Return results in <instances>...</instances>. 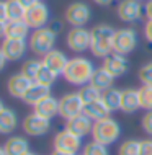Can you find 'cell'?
<instances>
[{
  "mask_svg": "<svg viewBox=\"0 0 152 155\" xmlns=\"http://www.w3.org/2000/svg\"><path fill=\"white\" fill-rule=\"evenodd\" d=\"M93 72H95V65L90 59H87L83 56H75L72 59H69V64H67L62 77L70 85L83 87L90 83Z\"/></svg>",
  "mask_w": 152,
  "mask_h": 155,
  "instance_id": "obj_1",
  "label": "cell"
},
{
  "mask_svg": "<svg viewBox=\"0 0 152 155\" xmlns=\"http://www.w3.org/2000/svg\"><path fill=\"white\" fill-rule=\"evenodd\" d=\"M115 28L110 25H96L90 30L92 33V43H90V52L95 57L105 59L106 56L113 52V36H115Z\"/></svg>",
  "mask_w": 152,
  "mask_h": 155,
  "instance_id": "obj_2",
  "label": "cell"
},
{
  "mask_svg": "<svg viewBox=\"0 0 152 155\" xmlns=\"http://www.w3.org/2000/svg\"><path fill=\"white\" fill-rule=\"evenodd\" d=\"M92 137H93V140L103 145L116 144L121 137V124L111 116L95 121L93 129H92Z\"/></svg>",
  "mask_w": 152,
  "mask_h": 155,
  "instance_id": "obj_3",
  "label": "cell"
},
{
  "mask_svg": "<svg viewBox=\"0 0 152 155\" xmlns=\"http://www.w3.org/2000/svg\"><path fill=\"white\" fill-rule=\"evenodd\" d=\"M28 44L33 54L36 56L44 57L48 52H51L52 49H56V43H57V35L51 30L49 26L44 28H38L31 33V36L28 38Z\"/></svg>",
  "mask_w": 152,
  "mask_h": 155,
  "instance_id": "obj_4",
  "label": "cell"
},
{
  "mask_svg": "<svg viewBox=\"0 0 152 155\" xmlns=\"http://www.w3.org/2000/svg\"><path fill=\"white\" fill-rule=\"evenodd\" d=\"M137 31L134 28H121L113 36V52L128 56L137 48Z\"/></svg>",
  "mask_w": 152,
  "mask_h": 155,
  "instance_id": "obj_5",
  "label": "cell"
},
{
  "mask_svg": "<svg viewBox=\"0 0 152 155\" xmlns=\"http://www.w3.org/2000/svg\"><path fill=\"white\" fill-rule=\"evenodd\" d=\"M83 100L80 98L79 91H72V93H66L59 98V116L62 119L69 121L75 118V116L83 113Z\"/></svg>",
  "mask_w": 152,
  "mask_h": 155,
  "instance_id": "obj_6",
  "label": "cell"
},
{
  "mask_svg": "<svg viewBox=\"0 0 152 155\" xmlns=\"http://www.w3.org/2000/svg\"><path fill=\"white\" fill-rule=\"evenodd\" d=\"M92 43V33L85 26H74L70 28L66 36V44L72 52H85L90 49Z\"/></svg>",
  "mask_w": 152,
  "mask_h": 155,
  "instance_id": "obj_7",
  "label": "cell"
},
{
  "mask_svg": "<svg viewBox=\"0 0 152 155\" xmlns=\"http://www.w3.org/2000/svg\"><path fill=\"white\" fill-rule=\"evenodd\" d=\"M64 20L70 26H87L92 20V8L85 2H72L64 12Z\"/></svg>",
  "mask_w": 152,
  "mask_h": 155,
  "instance_id": "obj_8",
  "label": "cell"
},
{
  "mask_svg": "<svg viewBox=\"0 0 152 155\" xmlns=\"http://www.w3.org/2000/svg\"><path fill=\"white\" fill-rule=\"evenodd\" d=\"M116 15L123 23H137L144 16V5L139 0H121L116 7Z\"/></svg>",
  "mask_w": 152,
  "mask_h": 155,
  "instance_id": "obj_9",
  "label": "cell"
},
{
  "mask_svg": "<svg viewBox=\"0 0 152 155\" xmlns=\"http://www.w3.org/2000/svg\"><path fill=\"white\" fill-rule=\"evenodd\" d=\"M49 8L44 2H38L33 7L26 8V15H25V21L31 30H38V28H44L49 23Z\"/></svg>",
  "mask_w": 152,
  "mask_h": 155,
  "instance_id": "obj_10",
  "label": "cell"
},
{
  "mask_svg": "<svg viewBox=\"0 0 152 155\" xmlns=\"http://www.w3.org/2000/svg\"><path fill=\"white\" fill-rule=\"evenodd\" d=\"M22 129L25 131L26 136L41 137V136H44V134L49 132V129H51V119L41 118L39 114H36V113H31V114H28L26 118L23 119Z\"/></svg>",
  "mask_w": 152,
  "mask_h": 155,
  "instance_id": "obj_11",
  "label": "cell"
},
{
  "mask_svg": "<svg viewBox=\"0 0 152 155\" xmlns=\"http://www.w3.org/2000/svg\"><path fill=\"white\" fill-rule=\"evenodd\" d=\"M54 149L57 150H64V152H70V153H77L80 147H82V137L75 136L74 132H70L69 129H62L54 136Z\"/></svg>",
  "mask_w": 152,
  "mask_h": 155,
  "instance_id": "obj_12",
  "label": "cell"
},
{
  "mask_svg": "<svg viewBox=\"0 0 152 155\" xmlns=\"http://www.w3.org/2000/svg\"><path fill=\"white\" fill-rule=\"evenodd\" d=\"M0 49L5 54L8 62H16L20 59H23V56L26 54L29 49V44L26 39H13V38H5L2 39Z\"/></svg>",
  "mask_w": 152,
  "mask_h": 155,
  "instance_id": "obj_13",
  "label": "cell"
},
{
  "mask_svg": "<svg viewBox=\"0 0 152 155\" xmlns=\"http://www.w3.org/2000/svg\"><path fill=\"white\" fill-rule=\"evenodd\" d=\"M106 72H110L115 78L118 77H123V75L129 70V61L126 59V56L123 54H116V52H111L110 56H106L103 59V64H101Z\"/></svg>",
  "mask_w": 152,
  "mask_h": 155,
  "instance_id": "obj_14",
  "label": "cell"
},
{
  "mask_svg": "<svg viewBox=\"0 0 152 155\" xmlns=\"http://www.w3.org/2000/svg\"><path fill=\"white\" fill-rule=\"evenodd\" d=\"M31 83L33 82L25 77L22 72H16L7 80V91L10 93V96H13V98L23 100V96L26 95V91H28L29 87H31Z\"/></svg>",
  "mask_w": 152,
  "mask_h": 155,
  "instance_id": "obj_15",
  "label": "cell"
},
{
  "mask_svg": "<svg viewBox=\"0 0 152 155\" xmlns=\"http://www.w3.org/2000/svg\"><path fill=\"white\" fill-rule=\"evenodd\" d=\"M66 129H69L70 132H74L75 136L79 137H85L88 134H92V129H93V121L90 118H87L85 114H79L75 116V118L66 121Z\"/></svg>",
  "mask_w": 152,
  "mask_h": 155,
  "instance_id": "obj_16",
  "label": "cell"
},
{
  "mask_svg": "<svg viewBox=\"0 0 152 155\" xmlns=\"http://www.w3.org/2000/svg\"><path fill=\"white\" fill-rule=\"evenodd\" d=\"M43 64L46 67H49L51 70H54L57 75H62L67 64H69V57L62 51H59V49H52L43 57Z\"/></svg>",
  "mask_w": 152,
  "mask_h": 155,
  "instance_id": "obj_17",
  "label": "cell"
},
{
  "mask_svg": "<svg viewBox=\"0 0 152 155\" xmlns=\"http://www.w3.org/2000/svg\"><path fill=\"white\" fill-rule=\"evenodd\" d=\"M139 110H141L139 88H124L121 96V111L124 114H134Z\"/></svg>",
  "mask_w": 152,
  "mask_h": 155,
  "instance_id": "obj_18",
  "label": "cell"
},
{
  "mask_svg": "<svg viewBox=\"0 0 152 155\" xmlns=\"http://www.w3.org/2000/svg\"><path fill=\"white\" fill-rule=\"evenodd\" d=\"M33 113L39 114L41 118L52 119L54 116L59 114V100L51 95V96H48V98L41 100L38 104H35V106H33Z\"/></svg>",
  "mask_w": 152,
  "mask_h": 155,
  "instance_id": "obj_19",
  "label": "cell"
},
{
  "mask_svg": "<svg viewBox=\"0 0 152 155\" xmlns=\"http://www.w3.org/2000/svg\"><path fill=\"white\" fill-rule=\"evenodd\" d=\"M51 96V87H46V85H41V83H36L33 82L31 87L28 88L26 95L23 96V101L29 104V106H35L41 101V100L48 98Z\"/></svg>",
  "mask_w": 152,
  "mask_h": 155,
  "instance_id": "obj_20",
  "label": "cell"
},
{
  "mask_svg": "<svg viewBox=\"0 0 152 155\" xmlns=\"http://www.w3.org/2000/svg\"><path fill=\"white\" fill-rule=\"evenodd\" d=\"M29 30L28 23L25 20H8L5 38H13V39H28Z\"/></svg>",
  "mask_w": 152,
  "mask_h": 155,
  "instance_id": "obj_21",
  "label": "cell"
},
{
  "mask_svg": "<svg viewBox=\"0 0 152 155\" xmlns=\"http://www.w3.org/2000/svg\"><path fill=\"white\" fill-rule=\"evenodd\" d=\"M3 149H5L7 155H23L29 150V142L23 136H12L5 140Z\"/></svg>",
  "mask_w": 152,
  "mask_h": 155,
  "instance_id": "obj_22",
  "label": "cell"
},
{
  "mask_svg": "<svg viewBox=\"0 0 152 155\" xmlns=\"http://www.w3.org/2000/svg\"><path fill=\"white\" fill-rule=\"evenodd\" d=\"M18 126V116L12 108H3L0 113V134H12Z\"/></svg>",
  "mask_w": 152,
  "mask_h": 155,
  "instance_id": "obj_23",
  "label": "cell"
},
{
  "mask_svg": "<svg viewBox=\"0 0 152 155\" xmlns=\"http://www.w3.org/2000/svg\"><path fill=\"white\" fill-rule=\"evenodd\" d=\"M121 96H123V90L111 87V88L103 91V95H101V101L105 103V106L108 108L110 113L121 111Z\"/></svg>",
  "mask_w": 152,
  "mask_h": 155,
  "instance_id": "obj_24",
  "label": "cell"
},
{
  "mask_svg": "<svg viewBox=\"0 0 152 155\" xmlns=\"http://www.w3.org/2000/svg\"><path fill=\"white\" fill-rule=\"evenodd\" d=\"M113 83H115V77L110 72H106L103 67L95 69L93 77H92V80H90V85H93L95 88H98L100 91H105V90L111 88Z\"/></svg>",
  "mask_w": 152,
  "mask_h": 155,
  "instance_id": "obj_25",
  "label": "cell"
},
{
  "mask_svg": "<svg viewBox=\"0 0 152 155\" xmlns=\"http://www.w3.org/2000/svg\"><path fill=\"white\" fill-rule=\"evenodd\" d=\"M83 114L95 123V121L108 118L110 111H108V108L105 106V103L101 101V100H98V101H93V103H87L85 106H83Z\"/></svg>",
  "mask_w": 152,
  "mask_h": 155,
  "instance_id": "obj_26",
  "label": "cell"
},
{
  "mask_svg": "<svg viewBox=\"0 0 152 155\" xmlns=\"http://www.w3.org/2000/svg\"><path fill=\"white\" fill-rule=\"evenodd\" d=\"M41 65H43V61L28 59V61L23 62L22 70H20V72H22L26 78H29L31 82H35L36 77H38V72H39V69H41Z\"/></svg>",
  "mask_w": 152,
  "mask_h": 155,
  "instance_id": "obj_27",
  "label": "cell"
},
{
  "mask_svg": "<svg viewBox=\"0 0 152 155\" xmlns=\"http://www.w3.org/2000/svg\"><path fill=\"white\" fill-rule=\"evenodd\" d=\"M79 95H80V98L83 100V103H93V101H98V100H101V95H103V91H100L98 88H95L93 85H83V87H80V90H79Z\"/></svg>",
  "mask_w": 152,
  "mask_h": 155,
  "instance_id": "obj_28",
  "label": "cell"
},
{
  "mask_svg": "<svg viewBox=\"0 0 152 155\" xmlns=\"http://www.w3.org/2000/svg\"><path fill=\"white\" fill-rule=\"evenodd\" d=\"M7 10H8V20H25L26 8L20 0H7Z\"/></svg>",
  "mask_w": 152,
  "mask_h": 155,
  "instance_id": "obj_29",
  "label": "cell"
},
{
  "mask_svg": "<svg viewBox=\"0 0 152 155\" xmlns=\"http://www.w3.org/2000/svg\"><path fill=\"white\" fill-rule=\"evenodd\" d=\"M59 75L54 72V70H51L49 67H46L44 64L41 65L39 72H38V77H36V83H41V85H46V87H52L54 82L57 80Z\"/></svg>",
  "mask_w": 152,
  "mask_h": 155,
  "instance_id": "obj_30",
  "label": "cell"
},
{
  "mask_svg": "<svg viewBox=\"0 0 152 155\" xmlns=\"http://www.w3.org/2000/svg\"><path fill=\"white\" fill-rule=\"evenodd\" d=\"M141 140L137 139H126L118 147V155H139Z\"/></svg>",
  "mask_w": 152,
  "mask_h": 155,
  "instance_id": "obj_31",
  "label": "cell"
},
{
  "mask_svg": "<svg viewBox=\"0 0 152 155\" xmlns=\"http://www.w3.org/2000/svg\"><path fill=\"white\" fill-rule=\"evenodd\" d=\"M139 100H141V108L146 111H152V85L139 87Z\"/></svg>",
  "mask_w": 152,
  "mask_h": 155,
  "instance_id": "obj_32",
  "label": "cell"
},
{
  "mask_svg": "<svg viewBox=\"0 0 152 155\" xmlns=\"http://www.w3.org/2000/svg\"><path fill=\"white\" fill-rule=\"evenodd\" d=\"M83 155H110V150H108V145H103L96 140H92L88 144H85Z\"/></svg>",
  "mask_w": 152,
  "mask_h": 155,
  "instance_id": "obj_33",
  "label": "cell"
},
{
  "mask_svg": "<svg viewBox=\"0 0 152 155\" xmlns=\"http://www.w3.org/2000/svg\"><path fill=\"white\" fill-rule=\"evenodd\" d=\"M137 77H139L142 85H152V61L146 62L144 65H141V69L137 72Z\"/></svg>",
  "mask_w": 152,
  "mask_h": 155,
  "instance_id": "obj_34",
  "label": "cell"
},
{
  "mask_svg": "<svg viewBox=\"0 0 152 155\" xmlns=\"http://www.w3.org/2000/svg\"><path fill=\"white\" fill-rule=\"evenodd\" d=\"M141 127L149 137H152V111H146L141 119Z\"/></svg>",
  "mask_w": 152,
  "mask_h": 155,
  "instance_id": "obj_35",
  "label": "cell"
},
{
  "mask_svg": "<svg viewBox=\"0 0 152 155\" xmlns=\"http://www.w3.org/2000/svg\"><path fill=\"white\" fill-rule=\"evenodd\" d=\"M139 155H152V139H144V140H141Z\"/></svg>",
  "mask_w": 152,
  "mask_h": 155,
  "instance_id": "obj_36",
  "label": "cell"
},
{
  "mask_svg": "<svg viewBox=\"0 0 152 155\" xmlns=\"http://www.w3.org/2000/svg\"><path fill=\"white\" fill-rule=\"evenodd\" d=\"M0 21H8L7 0H0Z\"/></svg>",
  "mask_w": 152,
  "mask_h": 155,
  "instance_id": "obj_37",
  "label": "cell"
},
{
  "mask_svg": "<svg viewBox=\"0 0 152 155\" xmlns=\"http://www.w3.org/2000/svg\"><path fill=\"white\" fill-rule=\"evenodd\" d=\"M144 36H146V39L152 44V20H147L146 25H144Z\"/></svg>",
  "mask_w": 152,
  "mask_h": 155,
  "instance_id": "obj_38",
  "label": "cell"
},
{
  "mask_svg": "<svg viewBox=\"0 0 152 155\" xmlns=\"http://www.w3.org/2000/svg\"><path fill=\"white\" fill-rule=\"evenodd\" d=\"M51 30H52L54 33H56V35H59V33L62 31V21H59V20H54L52 23H51Z\"/></svg>",
  "mask_w": 152,
  "mask_h": 155,
  "instance_id": "obj_39",
  "label": "cell"
},
{
  "mask_svg": "<svg viewBox=\"0 0 152 155\" xmlns=\"http://www.w3.org/2000/svg\"><path fill=\"white\" fill-rule=\"evenodd\" d=\"M144 15L147 16V20H152V0H147L144 5Z\"/></svg>",
  "mask_w": 152,
  "mask_h": 155,
  "instance_id": "obj_40",
  "label": "cell"
},
{
  "mask_svg": "<svg viewBox=\"0 0 152 155\" xmlns=\"http://www.w3.org/2000/svg\"><path fill=\"white\" fill-rule=\"evenodd\" d=\"M7 57H5V54H3V51L0 49V72H2L3 69H5V65H7Z\"/></svg>",
  "mask_w": 152,
  "mask_h": 155,
  "instance_id": "obj_41",
  "label": "cell"
},
{
  "mask_svg": "<svg viewBox=\"0 0 152 155\" xmlns=\"http://www.w3.org/2000/svg\"><path fill=\"white\" fill-rule=\"evenodd\" d=\"M5 31H7V21H0V39H5Z\"/></svg>",
  "mask_w": 152,
  "mask_h": 155,
  "instance_id": "obj_42",
  "label": "cell"
},
{
  "mask_svg": "<svg viewBox=\"0 0 152 155\" xmlns=\"http://www.w3.org/2000/svg\"><path fill=\"white\" fill-rule=\"evenodd\" d=\"M20 2L23 3V7H25V8H29V7L35 5V3H38L39 0H20Z\"/></svg>",
  "mask_w": 152,
  "mask_h": 155,
  "instance_id": "obj_43",
  "label": "cell"
},
{
  "mask_svg": "<svg viewBox=\"0 0 152 155\" xmlns=\"http://www.w3.org/2000/svg\"><path fill=\"white\" fill-rule=\"evenodd\" d=\"M51 155H74V153H70V152H64V150H57V149H54L52 152H51ZM77 155V153H75Z\"/></svg>",
  "mask_w": 152,
  "mask_h": 155,
  "instance_id": "obj_44",
  "label": "cell"
},
{
  "mask_svg": "<svg viewBox=\"0 0 152 155\" xmlns=\"http://www.w3.org/2000/svg\"><path fill=\"white\" fill-rule=\"evenodd\" d=\"M93 2L96 3V5H101V7H106V5H110V3L113 2V0H93Z\"/></svg>",
  "mask_w": 152,
  "mask_h": 155,
  "instance_id": "obj_45",
  "label": "cell"
},
{
  "mask_svg": "<svg viewBox=\"0 0 152 155\" xmlns=\"http://www.w3.org/2000/svg\"><path fill=\"white\" fill-rule=\"evenodd\" d=\"M0 155H7V152H5V149H3V147H0Z\"/></svg>",
  "mask_w": 152,
  "mask_h": 155,
  "instance_id": "obj_46",
  "label": "cell"
},
{
  "mask_svg": "<svg viewBox=\"0 0 152 155\" xmlns=\"http://www.w3.org/2000/svg\"><path fill=\"white\" fill-rule=\"evenodd\" d=\"M3 108H5V104H3V101L0 100V113H2V110H3Z\"/></svg>",
  "mask_w": 152,
  "mask_h": 155,
  "instance_id": "obj_47",
  "label": "cell"
},
{
  "mask_svg": "<svg viewBox=\"0 0 152 155\" xmlns=\"http://www.w3.org/2000/svg\"><path fill=\"white\" fill-rule=\"evenodd\" d=\"M23 155H35V153H33V152H31V150H28V152H25Z\"/></svg>",
  "mask_w": 152,
  "mask_h": 155,
  "instance_id": "obj_48",
  "label": "cell"
},
{
  "mask_svg": "<svg viewBox=\"0 0 152 155\" xmlns=\"http://www.w3.org/2000/svg\"><path fill=\"white\" fill-rule=\"evenodd\" d=\"M77 155H79V153H77ZM82 155H83V153H82Z\"/></svg>",
  "mask_w": 152,
  "mask_h": 155,
  "instance_id": "obj_49",
  "label": "cell"
},
{
  "mask_svg": "<svg viewBox=\"0 0 152 155\" xmlns=\"http://www.w3.org/2000/svg\"><path fill=\"white\" fill-rule=\"evenodd\" d=\"M139 2H141V0H139Z\"/></svg>",
  "mask_w": 152,
  "mask_h": 155,
  "instance_id": "obj_50",
  "label": "cell"
}]
</instances>
